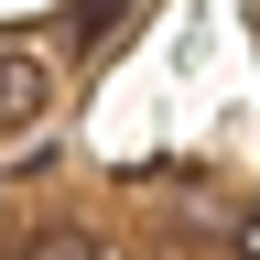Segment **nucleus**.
Masks as SVG:
<instances>
[{
  "mask_svg": "<svg viewBox=\"0 0 260 260\" xmlns=\"http://www.w3.org/2000/svg\"><path fill=\"white\" fill-rule=\"evenodd\" d=\"M44 98H54V76H44V54H0V119H44Z\"/></svg>",
  "mask_w": 260,
  "mask_h": 260,
  "instance_id": "obj_1",
  "label": "nucleus"
},
{
  "mask_svg": "<svg viewBox=\"0 0 260 260\" xmlns=\"http://www.w3.org/2000/svg\"><path fill=\"white\" fill-rule=\"evenodd\" d=\"M119 11H130V0H76V44H98V32H109Z\"/></svg>",
  "mask_w": 260,
  "mask_h": 260,
  "instance_id": "obj_3",
  "label": "nucleus"
},
{
  "mask_svg": "<svg viewBox=\"0 0 260 260\" xmlns=\"http://www.w3.org/2000/svg\"><path fill=\"white\" fill-rule=\"evenodd\" d=\"M239 249H249V260H260V217H239Z\"/></svg>",
  "mask_w": 260,
  "mask_h": 260,
  "instance_id": "obj_4",
  "label": "nucleus"
},
{
  "mask_svg": "<svg viewBox=\"0 0 260 260\" xmlns=\"http://www.w3.org/2000/svg\"><path fill=\"white\" fill-rule=\"evenodd\" d=\"M22 260H98V239H87V228H44Z\"/></svg>",
  "mask_w": 260,
  "mask_h": 260,
  "instance_id": "obj_2",
  "label": "nucleus"
}]
</instances>
